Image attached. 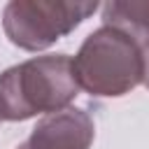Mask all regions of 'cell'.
I'll return each mask as SVG.
<instances>
[{
    "label": "cell",
    "mask_w": 149,
    "mask_h": 149,
    "mask_svg": "<svg viewBox=\"0 0 149 149\" xmlns=\"http://www.w3.org/2000/svg\"><path fill=\"white\" fill-rule=\"evenodd\" d=\"M79 84L68 54H47L7 68L0 74V119L26 121L70 107Z\"/></svg>",
    "instance_id": "cell-1"
},
{
    "label": "cell",
    "mask_w": 149,
    "mask_h": 149,
    "mask_svg": "<svg viewBox=\"0 0 149 149\" xmlns=\"http://www.w3.org/2000/svg\"><path fill=\"white\" fill-rule=\"evenodd\" d=\"M79 88L98 98L130 93L144 77L142 51L126 33L102 26L93 30L72 58Z\"/></svg>",
    "instance_id": "cell-2"
},
{
    "label": "cell",
    "mask_w": 149,
    "mask_h": 149,
    "mask_svg": "<svg viewBox=\"0 0 149 149\" xmlns=\"http://www.w3.org/2000/svg\"><path fill=\"white\" fill-rule=\"evenodd\" d=\"M95 9L98 2L12 0L2 9V28L19 49L40 51L72 33Z\"/></svg>",
    "instance_id": "cell-3"
},
{
    "label": "cell",
    "mask_w": 149,
    "mask_h": 149,
    "mask_svg": "<svg viewBox=\"0 0 149 149\" xmlns=\"http://www.w3.org/2000/svg\"><path fill=\"white\" fill-rule=\"evenodd\" d=\"M95 128L84 109L68 107L47 114L16 149H88Z\"/></svg>",
    "instance_id": "cell-4"
},
{
    "label": "cell",
    "mask_w": 149,
    "mask_h": 149,
    "mask_svg": "<svg viewBox=\"0 0 149 149\" xmlns=\"http://www.w3.org/2000/svg\"><path fill=\"white\" fill-rule=\"evenodd\" d=\"M142 51V61H144V77H142V84L149 88V33H144L137 42H135Z\"/></svg>",
    "instance_id": "cell-5"
},
{
    "label": "cell",
    "mask_w": 149,
    "mask_h": 149,
    "mask_svg": "<svg viewBox=\"0 0 149 149\" xmlns=\"http://www.w3.org/2000/svg\"><path fill=\"white\" fill-rule=\"evenodd\" d=\"M0 121H2V119H0Z\"/></svg>",
    "instance_id": "cell-6"
}]
</instances>
